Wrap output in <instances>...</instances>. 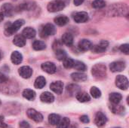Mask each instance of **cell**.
<instances>
[{"mask_svg": "<svg viewBox=\"0 0 129 128\" xmlns=\"http://www.w3.org/2000/svg\"><path fill=\"white\" fill-rule=\"evenodd\" d=\"M108 10V14L110 16H120L126 14L128 12V7L122 3H116L110 6Z\"/></svg>", "mask_w": 129, "mask_h": 128, "instance_id": "1", "label": "cell"}, {"mask_svg": "<svg viewBox=\"0 0 129 128\" xmlns=\"http://www.w3.org/2000/svg\"><path fill=\"white\" fill-rule=\"evenodd\" d=\"M25 21L22 19H19L17 20L16 21H14L12 23H8V26H5V35L6 36H10L11 35H13L14 33H15L16 32H17L20 28L24 24Z\"/></svg>", "mask_w": 129, "mask_h": 128, "instance_id": "2", "label": "cell"}, {"mask_svg": "<svg viewBox=\"0 0 129 128\" xmlns=\"http://www.w3.org/2000/svg\"><path fill=\"white\" fill-rule=\"evenodd\" d=\"M91 73L97 79H103L107 75V67L102 63L95 64L91 69Z\"/></svg>", "mask_w": 129, "mask_h": 128, "instance_id": "3", "label": "cell"}, {"mask_svg": "<svg viewBox=\"0 0 129 128\" xmlns=\"http://www.w3.org/2000/svg\"><path fill=\"white\" fill-rule=\"evenodd\" d=\"M68 2H70V0H54L48 3L47 8L50 12L60 11L65 8Z\"/></svg>", "mask_w": 129, "mask_h": 128, "instance_id": "4", "label": "cell"}, {"mask_svg": "<svg viewBox=\"0 0 129 128\" xmlns=\"http://www.w3.org/2000/svg\"><path fill=\"white\" fill-rule=\"evenodd\" d=\"M56 32H57V29L53 24L47 23L42 28V30L40 32V35L42 38H45L50 35H54L56 33Z\"/></svg>", "mask_w": 129, "mask_h": 128, "instance_id": "5", "label": "cell"}, {"mask_svg": "<svg viewBox=\"0 0 129 128\" xmlns=\"http://www.w3.org/2000/svg\"><path fill=\"white\" fill-rule=\"evenodd\" d=\"M116 85L121 90H127L128 88V80L125 75H118L116 78Z\"/></svg>", "mask_w": 129, "mask_h": 128, "instance_id": "6", "label": "cell"}, {"mask_svg": "<svg viewBox=\"0 0 129 128\" xmlns=\"http://www.w3.org/2000/svg\"><path fill=\"white\" fill-rule=\"evenodd\" d=\"M26 115L30 119H32L34 121L38 122V123L42 121V120H43L42 115L40 112H37L36 110H35L33 109H29L27 110V112H26Z\"/></svg>", "mask_w": 129, "mask_h": 128, "instance_id": "7", "label": "cell"}, {"mask_svg": "<svg viewBox=\"0 0 129 128\" xmlns=\"http://www.w3.org/2000/svg\"><path fill=\"white\" fill-rule=\"evenodd\" d=\"M110 69L113 72H122L125 69V63L122 60H118L113 62L110 65Z\"/></svg>", "mask_w": 129, "mask_h": 128, "instance_id": "8", "label": "cell"}, {"mask_svg": "<svg viewBox=\"0 0 129 128\" xmlns=\"http://www.w3.org/2000/svg\"><path fill=\"white\" fill-rule=\"evenodd\" d=\"M109 46V42L105 40H102L98 45L92 47V51L94 53H103L104 52Z\"/></svg>", "mask_w": 129, "mask_h": 128, "instance_id": "9", "label": "cell"}, {"mask_svg": "<svg viewBox=\"0 0 129 128\" xmlns=\"http://www.w3.org/2000/svg\"><path fill=\"white\" fill-rule=\"evenodd\" d=\"M73 20H75L76 23H85L87 22L88 20V14L85 11H80L77 12L73 16Z\"/></svg>", "mask_w": 129, "mask_h": 128, "instance_id": "10", "label": "cell"}, {"mask_svg": "<svg viewBox=\"0 0 129 128\" xmlns=\"http://www.w3.org/2000/svg\"><path fill=\"white\" fill-rule=\"evenodd\" d=\"M107 118L104 113H102L101 112H97V114L95 115V118H94V123L98 127H101L104 126L105 124L107 123Z\"/></svg>", "mask_w": 129, "mask_h": 128, "instance_id": "11", "label": "cell"}, {"mask_svg": "<svg viewBox=\"0 0 129 128\" xmlns=\"http://www.w3.org/2000/svg\"><path fill=\"white\" fill-rule=\"evenodd\" d=\"M41 67L43 71L48 74H54L57 71V67L55 64L52 62H45L42 64Z\"/></svg>", "mask_w": 129, "mask_h": 128, "instance_id": "12", "label": "cell"}, {"mask_svg": "<svg viewBox=\"0 0 129 128\" xmlns=\"http://www.w3.org/2000/svg\"><path fill=\"white\" fill-rule=\"evenodd\" d=\"M18 72L23 78H29L33 74V69L28 66H23L19 69Z\"/></svg>", "mask_w": 129, "mask_h": 128, "instance_id": "13", "label": "cell"}, {"mask_svg": "<svg viewBox=\"0 0 129 128\" xmlns=\"http://www.w3.org/2000/svg\"><path fill=\"white\" fill-rule=\"evenodd\" d=\"M51 90L57 94H60L63 90V83L61 81H57L50 84Z\"/></svg>", "mask_w": 129, "mask_h": 128, "instance_id": "14", "label": "cell"}, {"mask_svg": "<svg viewBox=\"0 0 129 128\" xmlns=\"http://www.w3.org/2000/svg\"><path fill=\"white\" fill-rule=\"evenodd\" d=\"M78 46H79V48L81 51H89V50H91L92 48L93 45L88 39H82L79 42Z\"/></svg>", "mask_w": 129, "mask_h": 128, "instance_id": "15", "label": "cell"}, {"mask_svg": "<svg viewBox=\"0 0 129 128\" xmlns=\"http://www.w3.org/2000/svg\"><path fill=\"white\" fill-rule=\"evenodd\" d=\"M40 100L42 102L45 103H51L54 100V97L50 92H43L40 96Z\"/></svg>", "mask_w": 129, "mask_h": 128, "instance_id": "16", "label": "cell"}, {"mask_svg": "<svg viewBox=\"0 0 129 128\" xmlns=\"http://www.w3.org/2000/svg\"><path fill=\"white\" fill-rule=\"evenodd\" d=\"M61 41H62V43H63L68 47H70L73 44V36L70 32H65L62 35Z\"/></svg>", "mask_w": 129, "mask_h": 128, "instance_id": "17", "label": "cell"}, {"mask_svg": "<svg viewBox=\"0 0 129 128\" xmlns=\"http://www.w3.org/2000/svg\"><path fill=\"white\" fill-rule=\"evenodd\" d=\"M11 60L15 65L20 64L22 63V60H23V56L19 51H15L11 55Z\"/></svg>", "mask_w": 129, "mask_h": 128, "instance_id": "18", "label": "cell"}, {"mask_svg": "<svg viewBox=\"0 0 129 128\" xmlns=\"http://www.w3.org/2000/svg\"><path fill=\"white\" fill-rule=\"evenodd\" d=\"M36 32L32 27H26L22 31V35L25 38H33L36 36Z\"/></svg>", "mask_w": 129, "mask_h": 128, "instance_id": "19", "label": "cell"}, {"mask_svg": "<svg viewBox=\"0 0 129 128\" xmlns=\"http://www.w3.org/2000/svg\"><path fill=\"white\" fill-rule=\"evenodd\" d=\"M13 43L14 45L19 47V48H22L26 45V38L23 36V35L21 34H18L17 35L14 36V40H13Z\"/></svg>", "mask_w": 129, "mask_h": 128, "instance_id": "20", "label": "cell"}, {"mask_svg": "<svg viewBox=\"0 0 129 128\" xmlns=\"http://www.w3.org/2000/svg\"><path fill=\"white\" fill-rule=\"evenodd\" d=\"M67 91L70 96H74L81 91V88L75 84H71L67 87Z\"/></svg>", "mask_w": 129, "mask_h": 128, "instance_id": "21", "label": "cell"}, {"mask_svg": "<svg viewBox=\"0 0 129 128\" xmlns=\"http://www.w3.org/2000/svg\"><path fill=\"white\" fill-rule=\"evenodd\" d=\"M2 13L4 14V15L7 16V17H11L13 11H14V8L11 4L5 3L2 6Z\"/></svg>", "mask_w": 129, "mask_h": 128, "instance_id": "22", "label": "cell"}, {"mask_svg": "<svg viewBox=\"0 0 129 128\" xmlns=\"http://www.w3.org/2000/svg\"><path fill=\"white\" fill-rule=\"evenodd\" d=\"M122 99V96L119 93H112L109 96L110 101L113 105H118Z\"/></svg>", "mask_w": 129, "mask_h": 128, "instance_id": "23", "label": "cell"}, {"mask_svg": "<svg viewBox=\"0 0 129 128\" xmlns=\"http://www.w3.org/2000/svg\"><path fill=\"white\" fill-rule=\"evenodd\" d=\"M71 78L74 81L80 82V81H85L87 80V75L82 72H74L71 74Z\"/></svg>", "mask_w": 129, "mask_h": 128, "instance_id": "24", "label": "cell"}, {"mask_svg": "<svg viewBox=\"0 0 129 128\" xmlns=\"http://www.w3.org/2000/svg\"><path fill=\"white\" fill-rule=\"evenodd\" d=\"M54 23L60 26H65L69 23V18L64 15H60L54 18Z\"/></svg>", "mask_w": 129, "mask_h": 128, "instance_id": "25", "label": "cell"}, {"mask_svg": "<svg viewBox=\"0 0 129 128\" xmlns=\"http://www.w3.org/2000/svg\"><path fill=\"white\" fill-rule=\"evenodd\" d=\"M76 97L81 103H86V102L90 101V100H91L89 94H88V93H86V92H82V91H80L79 93H78L76 94Z\"/></svg>", "mask_w": 129, "mask_h": 128, "instance_id": "26", "label": "cell"}, {"mask_svg": "<svg viewBox=\"0 0 129 128\" xmlns=\"http://www.w3.org/2000/svg\"><path fill=\"white\" fill-rule=\"evenodd\" d=\"M45 84H46V80H45V77H43V76H39L38 78H36L35 83H34V86L37 89L43 88L45 86Z\"/></svg>", "mask_w": 129, "mask_h": 128, "instance_id": "27", "label": "cell"}, {"mask_svg": "<svg viewBox=\"0 0 129 128\" xmlns=\"http://www.w3.org/2000/svg\"><path fill=\"white\" fill-rule=\"evenodd\" d=\"M22 94L23 97L28 100H33L36 98V92L31 89H25Z\"/></svg>", "mask_w": 129, "mask_h": 128, "instance_id": "28", "label": "cell"}, {"mask_svg": "<svg viewBox=\"0 0 129 128\" xmlns=\"http://www.w3.org/2000/svg\"><path fill=\"white\" fill-rule=\"evenodd\" d=\"M60 120V116L57 114H51L48 116V122L51 125H57Z\"/></svg>", "mask_w": 129, "mask_h": 128, "instance_id": "29", "label": "cell"}, {"mask_svg": "<svg viewBox=\"0 0 129 128\" xmlns=\"http://www.w3.org/2000/svg\"><path fill=\"white\" fill-rule=\"evenodd\" d=\"M33 48L36 51H42V50H44L46 48V45L42 41L36 40L33 43Z\"/></svg>", "mask_w": 129, "mask_h": 128, "instance_id": "30", "label": "cell"}, {"mask_svg": "<svg viewBox=\"0 0 129 128\" xmlns=\"http://www.w3.org/2000/svg\"><path fill=\"white\" fill-rule=\"evenodd\" d=\"M70 124V121L68 118H63L60 120L58 124H57V128H69Z\"/></svg>", "mask_w": 129, "mask_h": 128, "instance_id": "31", "label": "cell"}, {"mask_svg": "<svg viewBox=\"0 0 129 128\" xmlns=\"http://www.w3.org/2000/svg\"><path fill=\"white\" fill-rule=\"evenodd\" d=\"M73 68L76 69V70H79L81 72H84L87 69L85 64L82 62H80V61H75L74 65H73Z\"/></svg>", "mask_w": 129, "mask_h": 128, "instance_id": "32", "label": "cell"}, {"mask_svg": "<svg viewBox=\"0 0 129 128\" xmlns=\"http://www.w3.org/2000/svg\"><path fill=\"white\" fill-rule=\"evenodd\" d=\"M55 55L57 57V58L59 60H61V61H63L67 57V54L66 52L63 50V49H58L57 51H55Z\"/></svg>", "mask_w": 129, "mask_h": 128, "instance_id": "33", "label": "cell"}, {"mask_svg": "<svg viewBox=\"0 0 129 128\" xmlns=\"http://www.w3.org/2000/svg\"><path fill=\"white\" fill-rule=\"evenodd\" d=\"M90 93L94 98H99L101 96V91L97 87H92L90 90Z\"/></svg>", "mask_w": 129, "mask_h": 128, "instance_id": "34", "label": "cell"}, {"mask_svg": "<svg viewBox=\"0 0 129 128\" xmlns=\"http://www.w3.org/2000/svg\"><path fill=\"white\" fill-rule=\"evenodd\" d=\"M74 62H75V60H73L72 58L67 57V58L63 60V66H64L66 69H71V68H73Z\"/></svg>", "mask_w": 129, "mask_h": 128, "instance_id": "35", "label": "cell"}, {"mask_svg": "<svg viewBox=\"0 0 129 128\" xmlns=\"http://www.w3.org/2000/svg\"><path fill=\"white\" fill-rule=\"evenodd\" d=\"M106 6V2L104 0H94L92 2V7L94 8H103Z\"/></svg>", "mask_w": 129, "mask_h": 128, "instance_id": "36", "label": "cell"}, {"mask_svg": "<svg viewBox=\"0 0 129 128\" xmlns=\"http://www.w3.org/2000/svg\"><path fill=\"white\" fill-rule=\"evenodd\" d=\"M110 109L112 110V112L115 114L119 113V112H122L124 111V107L122 106H112L110 107Z\"/></svg>", "mask_w": 129, "mask_h": 128, "instance_id": "37", "label": "cell"}, {"mask_svg": "<svg viewBox=\"0 0 129 128\" xmlns=\"http://www.w3.org/2000/svg\"><path fill=\"white\" fill-rule=\"evenodd\" d=\"M119 49H120V51H121L122 53H124V54H127V55L129 54L128 44H124V45H122L120 46Z\"/></svg>", "mask_w": 129, "mask_h": 128, "instance_id": "38", "label": "cell"}, {"mask_svg": "<svg viewBox=\"0 0 129 128\" xmlns=\"http://www.w3.org/2000/svg\"><path fill=\"white\" fill-rule=\"evenodd\" d=\"M62 45H61V43H60L58 41H56L54 43V45H53V48H54V51H57V50H58V49H60L61 48H60V46H61Z\"/></svg>", "mask_w": 129, "mask_h": 128, "instance_id": "39", "label": "cell"}, {"mask_svg": "<svg viewBox=\"0 0 129 128\" xmlns=\"http://www.w3.org/2000/svg\"><path fill=\"white\" fill-rule=\"evenodd\" d=\"M80 121L82 122V123H85V124H87L89 122V118L87 115H82L80 117Z\"/></svg>", "mask_w": 129, "mask_h": 128, "instance_id": "40", "label": "cell"}, {"mask_svg": "<svg viewBox=\"0 0 129 128\" xmlns=\"http://www.w3.org/2000/svg\"><path fill=\"white\" fill-rule=\"evenodd\" d=\"M8 127V125L5 123L4 121V117L3 116H0V127L5 128Z\"/></svg>", "mask_w": 129, "mask_h": 128, "instance_id": "41", "label": "cell"}, {"mask_svg": "<svg viewBox=\"0 0 129 128\" xmlns=\"http://www.w3.org/2000/svg\"><path fill=\"white\" fill-rule=\"evenodd\" d=\"M7 80H8V78L4 74H2V73L0 72V84L7 81Z\"/></svg>", "mask_w": 129, "mask_h": 128, "instance_id": "42", "label": "cell"}, {"mask_svg": "<svg viewBox=\"0 0 129 128\" xmlns=\"http://www.w3.org/2000/svg\"><path fill=\"white\" fill-rule=\"evenodd\" d=\"M20 128H29V124L26 121H22L20 123Z\"/></svg>", "mask_w": 129, "mask_h": 128, "instance_id": "43", "label": "cell"}, {"mask_svg": "<svg viewBox=\"0 0 129 128\" xmlns=\"http://www.w3.org/2000/svg\"><path fill=\"white\" fill-rule=\"evenodd\" d=\"M85 0H73V2H74V5H76V6H79L80 5H82L83 3Z\"/></svg>", "mask_w": 129, "mask_h": 128, "instance_id": "44", "label": "cell"}, {"mask_svg": "<svg viewBox=\"0 0 129 128\" xmlns=\"http://www.w3.org/2000/svg\"><path fill=\"white\" fill-rule=\"evenodd\" d=\"M4 14L2 13V12H0V23L3 20V19H4Z\"/></svg>", "mask_w": 129, "mask_h": 128, "instance_id": "45", "label": "cell"}, {"mask_svg": "<svg viewBox=\"0 0 129 128\" xmlns=\"http://www.w3.org/2000/svg\"><path fill=\"white\" fill-rule=\"evenodd\" d=\"M1 58H2V52L0 51V60H1Z\"/></svg>", "mask_w": 129, "mask_h": 128, "instance_id": "46", "label": "cell"}, {"mask_svg": "<svg viewBox=\"0 0 129 128\" xmlns=\"http://www.w3.org/2000/svg\"><path fill=\"white\" fill-rule=\"evenodd\" d=\"M113 128H121V127H113Z\"/></svg>", "mask_w": 129, "mask_h": 128, "instance_id": "47", "label": "cell"}, {"mask_svg": "<svg viewBox=\"0 0 129 128\" xmlns=\"http://www.w3.org/2000/svg\"><path fill=\"white\" fill-rule=\"evenodd\" d=\"M0 105H1V101H0Z\"/></svg>", "mask_w": 129, "mask_h": 128, "instance_id": "48", "label": "cell"}, {"mask_svg": "<svg viewBox=\"0 0 129 128\" xmlns=\"http://www.w3.org/2000/svg\"><path fill=\"white\" fill-rule=\"evenodd\" d=\"M38 128H42V127H38Z\"/></svg>", "mask_w": 129, "mask_h": 128, "instance_id": "49", "label": "cell"}]
</instances>
